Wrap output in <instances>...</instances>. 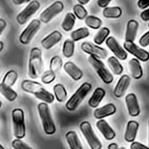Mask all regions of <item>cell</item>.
Masks as SVG:
<instances>
[{
  "instance_id": "obj_1",
  "label": "cell",
  "mask_w": 149,
  "mask_h": 149,
  "mask_svg": "<svg viewBox=\"0 0 149 149\" xmlns=\"http://www.w3.org/2000/svg\"><path fill=\"white\" fill-rule=\"evenodd\" d=\"M21 88L24 91L33 94L38 99L46 104H51L54 100V96L37 82L32 80H24L21 84Z\"/></svg>"
},
{
  "instance_id": "obj_2",
  "label": "cell",
  "mask_w": 149,
  "mask_h": 149,
  "mask_svg": "<svg viewBox=\"0 0 149 149\" xmlns=\"http://www.w3.org/2000/svg\"><path fill=\"white\" fill-rule=\"evenodd\" d=\"M43 70V61L41 50L33 47L30 51L28 63V76L31 79H37Z\"/></svg>"
},
{
  "instance_id": "obj_3",
  "label": "cell",
  "mask_w": 149,
  "mask_h": 149,
  "mask_svg": "<svg viewBox=\"0 0 149 149\" xmlns=\"http://www.w3.org/2000/svg\"><path fill=\"white\" fill-rule=\"evenodd\" d=\"M38 111L42 123L43 130L47 135H52L56 132V127L47 104L42 102L38 104Z\"/></svg>"
},
{
  "instance_id": "obj_4",
  "label": "cell",
  "mask_w": 149,
  "mask_h": 149,
  "mask_svg": "<svg viewBox=\"0 0 149 149\" xmlns=\"http://www.w3.org/2000/svg\"><path fill=\"white\" fill-rule=\"evenodd\" d=\"M91 84L89 83H84L68 100V102L66 103V108L70 111H76L84 101V99L86 97L88 93L91 91Z\"/></svg>"
},
{
  "instance_id": "obj_5",
  "label": "cell",
  "mask_w": 149,
  "mask_h": 149,
  "mask_svg": "<svg viewBox=\"0 0 149 149\" xmlns=\"http://www.w3.org/2000/svg\"><path fill=\"white\" fill-rule=\"evenodd\" d=\"M88 61L90 64L91 65V67L96 71V73L98 74V77L102 79V81L104 84H110L113 82L114 80L113 74H111L110 70L105 67L104 63L101 60L93 56H89Z\"/></svg>"
},
{
  "instance_id": "obj_6",
  "label": "cell",
  "mask_w": 149,
  "mask_h": 149,
  "mask_svg": "<svg viewBox=\"0 0 149 149\" xmlns=\"http://www.w3.org/2000/svg\"><path fill=\"white\" fill-rule=\"evenodd\" d=\"M13 133L18 139H21L26 136V124L24 111L20 108H16L12 112Z\"/></svg>"
},
{
  "instance_id": "obj_7",
  "label": "cell",
  "mask_w": 149,
  "mask_h": 149,
  "mask_svg": "<svg viewBox=\"0 0 149 149\" xmlns=\"http://www.w3.org/2000/svg\"><path fill=\"white\" fill-rule=\"evenodd\" d=\"M80 130L82 133L84 134V138L86 139L91 149H101L102 144L97 136L96 135L95 132L93 131V128L90 122L88 121H83L80 124Z\"/></svg>"
},
{
  "instance_id": "obj_8",
  "label": "cell",
  "mask_w": 149,
  "mask_h": 149,
  "mask_svg": "<svg viewBox=\"0 0 149 149\" xmlns=\"http://www.w3.org/2000/svg\"><path fill=\"white\" fill-rule=\"evenodd\" d=\"M63 9L64 5L61 1H55L40 13V21L45 24L50 22L55 16L60 14L63 11Z\"/></svg>"
},
{
  "instance_id": "obj_9",
  "label": "cell",
  "mask_w": 149,
  "mask_h": 149,
  "mask_svg": "<svg viewBox=\"0 0 149 149\" xmlns=\"http://www.w3.org/2000/svg\"><path fill=\"white\" fill-rule=\"evenodd\" d=\"M40 28V21L39 19H33L29 25L24 29L19 36V41L23 45H27L31 42L34 35Z\"/></svg>"
},
{
  "instance_id": "obj_10",
  "label": "cell",
  "mask_w": 149,
  "mask_h": 149,
  "mask_svg": "<svg viewBox=\"0 0 149 149\" xmlns=\"http://www.w3.org/2000/svg\"><path fill=\"white\" fill-rule=\"evenodd\" d=\"M40 7V2L36 1V0H33V1L29 2V4L27 5V6L22 11L20 12L18 16L16 17V20L19 25H24L26 24L28 19L36 13V12H38V10Z\"/></svg>"
},
{
  "instance_id": "obj_11",
  "label": "cell",
  "mask_w": 149,
  "mask_h": 149,
  "mask_svg": "<svg viewBox=\"0 0 149 149\" xmlns=\"http://www.w3.org/2000/svg\"><path fill=\"white\" fill-rule=\"evenodd\" d=\"M81 48L84 53L90 54V56L96 57L99 60L105 59L108 55V53L104 48L98 47L95 44H92L91 42H88V41L83 42L81 45Z\"/></svg>"
},
{
  "instance_id": "obj_12",
  "label": "cell",
  "mask_w": 149,
  "mask_h": 149,
  "mask_svg": "<svg viewBox=\"0 0 149 149\" xmlns=\"http://www.w3.org/2000/svg\"><path fill=\"white\" fill-rule=\"evenodd\" d=\"M124 47H125V49L129 54L134 55L136 57V59H138L141 61H147L149 60V53L146 50L138 47L133 42L125 41Z\"/></svg>"
},
{
  "instance_id": "obj_13",
  "label": "cell",
  "mask_w": 149,
  "mask_h": 149,
  "mask_svg": "<svg viewBox=\"0 0 149 149\" xmlns=\"http://www.w3.org/2000/svg\"><path fill=\"white\" fill-rule=\"evenodd\" d=\"M106 45L111 49V51L114 54L115 57L118 60L125 61L127 59V53L126 51L120 46L118 41L114 37H108L106 40Z\"/></svg>"
},
{
  "instance_id": "obj_14",
  "label": "cell",
  "mask_w": 149,
  "mask_h": 149,
  "mask_svg": "<svg viewBox=\"0 0 149 149\" xmlns=\"http://www.w3.org/2000/svg\"><path fill=\"white\" fill-rule=\"evenodd\" d=\"M131 84V78L127 74H123V76L119 78L118 81V84H116L114 91H113V95L117 98H121L122 97L125 96L126 91L128 90L129 86Z\"/></svg>"
},
{
  "instance_id": "obj_15",
  "label": "cell",
  "mask_w": 149,
  "mask_h": 149,
  "mask_svg": "<svg viewBox=\"0 0 149 149\" xmlns=\"http://www.w3.org/2000/svg\"><path fill=\"white\" fill-rule=\"evenodd\" d=\"M125 104L130 116L137 117L140 113V108L138 98L134 93H129L125 96Z\"/></svg>"
},
{
  "instance_id": "obj_16",
  "label": "cell",
  "mask_w": 149,
  "mask_h": 149,
  "mask_svg": "<svg viewBox=\"0 0 149 149\" xmlns=\"http://www.w3.org/2000/svg\"><path fill=\"white\" fill-rule=\"evenodd\" d=\"M63 68L65 72L74 81H79L84 76L83 71L72 61H67L64 64Z\"/></svg>"
},
{
  "instance_id": "obj_17",
  "label": "cell",
  "mask_w": 149,
  "mask_h": 149,
  "mask_svg": "<svg viewBox=\"0 0 149 149\" xmlns=\"http://www.w3.org/2000/svg\"><path fill=\"white\" fill-rule=\"evenodd\" d=\"M62 39V34L59 31H54L41 40V46L45 49H50L59 43Z\"/></svg>"
},
{
  "instance_id": "obj_18",
  "label": "cell",
  "mask_w": 149,
  "mask_h": 149,
  "mask_svg": "<svg viewBox=\"0 0 149 149\" xmlns=\"http://www.w3.org/2000/svg\"><path fill=\"white\" fill-rule=\"evenodd\" d=\"M116 111H117V108H116L115 104H107L104 105L103 107L96 109L94 111V117L96 118H97L98 120H100V119H103L106 117H109V116L115 114Z\"/></svg>"
},
{
  "instance_id": "obj_19",
  "label": "cell",
  "mask_w": 149,
  "mask_h": 149,
  "mask_svg": "<svg viewBox=\"0 0 149 149\" xmlns=\"http://www.w3.org/2000/svg\"><path fill=\"white\" fill-rule=\"evenodd\" d=\"M97 127L100 131V132L103 134V136L107 139V140H111L116 137V133L114 130L111 128V126L104 120V119H100L97 122Z\"/></svg>"
},
{
  "instance_id": "obj_20",
  "label": "cell",
  "mask_w": 149,
  "mask_h": 149,
  "mask_svg": "<svg viewBox=\"0 0 149 149\" xmlns=\"http://www.w3.org/2000/svg\"><path fill=\"white\" fill-rule=\"evenodd\" d=\"M139 123L134 120H130L127 123L125 133V139L126 142H130V143L134 142L139 130Z\"/></svg>"
},
{
  "instance_id": "obj_21",
  "label": "cell",
  "mask_w": 149,
  "mask_h": 149,
  "mask_svg": "<svg viewBox=\"0 0 149 149\" xmlns=\"http://www.w3.org/2000/svg\"><path fill=\"white\" fill-rule=\"evenodd\" d=\"M138 28H139V23L136 20L131 19L128 21L127 26H126L125 36V41L133 42V40L136 38V35H137Z\"/></svg>"
},
{
  "instance_id": "obj_22",
  "label": "cell",
  "mask_w": 149,
  "mask_h": 149,
  "mask_svg": "<svg viewBox=\"0 0 149 149\" xmlns=\"http://www.w3.org/2000/svg\"><path fill=\"white\" fill-rule=\"evenodd\" d=\"M129 69L134 79H140L143 76V69L138 59L132 58L129 61Z\"/></svg>"
},
{
  "instance_id": "obj_23",
  "label": "cell",
  "mask_w": 149,
  "mask_h": 149,
  "mask_svg": "<svg viewBox=\"0 0 149 149\" xmlns=\"http://www.w3.org/2000/svg\"><path fill=\"white\" fill-rule=\"evenodd\" d=\"M66 139L70 149H83L82 143L74 131H69L66 133Z\"/></svg>"
},
{
  "instance_id": "obj_24",
  "label": "cell",
  "mask_w": 149,
  "mask_h": 149,
  "mask_svg": "<svg viewBox=\"0 0 149 149\" xmlns=\"http://www.w3.org/2000/svg\"><path fill=\"white\" fill-rule=\"evenodd\" d=\"M104 96H105V91L99 87L97 88L89 100V105L91 108H97L101 103V101L103 100V98L104 97Z\"/></svg>"
},
{
  "instance_id": "obj_25",
  "label": "cell",
  "mask_w": 149,
  "mask_h": 149,
  "mask_svg": "<svg viewBox=\"0 0 149 149\" xmlns=\"http://www.w3.org/2000/svg\"><path fill=\"white\" fill-rule=\"evenodd\" d=\"M107 62H108L109 68L111 69V71L113 72L114 74L120 76V74L123 73L124 68H123L122 64L120 63V61H118V58H116L115 56H111L108 58Z\"/></svg>"
},
{
  "instance_id": "obj_26",
  "label": "cell",
  "mask_w": 149,
  "mask_h": 149,
  "mask_svg": "<svg viewBox=\"0 0 149 149\" xmlns=\"http://www.w3.org/2000/svg\"><path fill=\"white\" fill-rule=\"evenodd\" d=\"M0 93L10 102H13L18 97V94L16 91H14L11 87L4 84L3 83L0 84Z\"/></svg>"
},
{
  "instance_id": "obj_27",
  "label": "cell",
  "mask_w": 149,
  "mask_h": 149,
  "mask_svg": "<svg viewBox=\"0 0 149 149\" xmlns=\"http://www.w3.org/2000/svg\"><path fill=\"white\" fill-rule=\"evenodd\" d=\"M76 19L77 17L74 16V13H68L62 21L61 24V28L65 31V32H69L73 29L74 22H76Z\"/></svg>"
},
{
  "instance_id": "obj_28",
  "label": "cell",
  "mask_w": 149,
  "mask_h": 149,
  "mask_svg": "<svg viewBox=\"0 0 149 149\" xmlns=\"http://www.w3.org/2000/svg\"><path fill=\"white\" fill-rule=\"evenodd\" d=\"M103 15L106 19H118L122 15V9L118 6L106 7L103 11Z\"/></svg>"
},
{
  "instance_id": "obj_29",
  "label": "cell",
  "mask_w": 149,
  "mask_h": 149,
  "mask_svg": "<svg viewBox=\"0 0 149 149\" xmlns=\"http://www.w3.org/2000/svg\"><path fill=\"white\" fill-rule=\"evenodd\" d=\"M54 97L60 103H62L67 99V96H68L67 91L65 87L61 84H57L54 86Z\"/></svg>"
},
{
  "instance_id": "obj_30",
  "label": "cell",
  "mask_w": 149,
  "mask_h": 149,
  "mask_svg": "<svg viewBox=\"0 0 149 149\" xmlns=\"http://www.w3.org/2000/svg\"><path fill=\"white\" fill-rule=\"evenodd\" d=\"M89 35H90L89 29L86 27H81V28H78L77 30L73 31L70 34V38L74 42V41H78L80 40L85 39Z\"/></svg>"
},
{
  "instance_id": "obj_31",
  "label": "cell",
  "mask_w": 149,
  "mask_h": 149,
  "mask_svg": "<svg viewBox=\"0 0 149 149\" xmlns=\"http://www.w3.org/2000/svg\"><path fill=\"white\" fill-rule=\"evenodd\" d=\"M110 34V29L107 27H102L99 29V31L97 33V34L94 37V42L97 46L102 45L107 39Z\"/></svg>"
},
{
  "instance_id": "obj_32",
  "label": "cell",
  "mask_w": 149,
  "mask_h": 149,
  "mask_svg": "<svg viewBox=\"0 0 149 149\" xmlns=\"http://www.w3.org/2000/svg\"><path fill=\"white\" fill-rule=\"evenodd\" d=\"M74 52V42L72 40H66L62 46V54L66 58L73 56Z\"/></svg>"
},
{
  "instance_id": "obj_33",
  "label": "cell",
  "mask_w": 149,
  "mask_h": 149,
  "mask_svg": "<svg viewBox=\"0 0 149 149\" xmlns=\"http://www.w3.org/2000/svg\"><path fill=\"white\" fill-rule=\"evenodd\" d=\"M17 79H18V73L15 70H9L5 74V77L3 78V84L9 87H12L14 85Z\"/></svg>"
},
{
  "instance_id": "obj_34",
  "label": "cell",
  "mask_w": 149,
  "mask_h": 149,
  "mask_svg": "<svg viewBox=\"0 0 149 149\" xmlns=\"http://www.w3.org/2000/svg\"><path fill=\"white\" fill-rule=\"evenodd\" d=\"M85 24H86V26H88L89 27H91L92 29H99L101 27L103 22L99 18L91 15L85 19Z\"/></svg>"
},
{
  "instance_id": "obj_35",
  "label": "cell",
  "mask_w": 149,
  "mask_h": 149,
  "mask_svg": "<svg viewBox=\"0 0 149 149\" xmlns=\"http://www.w3.org/2000/svg\"><path fill=\"white\" fill-rule=\"evenodd\" d=\"M62 60L60 56H54L51 61H50V64H49V68L50 70L53 71L54 73H59L60 70L62 68Z\"/></svg>"
},
{
  "instance_id": "obj_36",
  "label": "cell",
  "mask_w": 149,
  "mask_h": 149,
  "mask_svg": "<svg viewBox=\"0 0 149 149\" xmlns=\"http://www.w3.org/2000/svg\"><path fill=\"white\" fill-rule=\"evenodd\" d=\"M74 14L77 18H78L80 20L85 19L88 17V12L87 10L81 5H74L73 7Z\"/></svg>"
},
{
  "instance_id": "obj_37",
  "label": "cell",
  "mask_w": 149,
  "mask_h": 149,
  "mask_svg": "<svg viewBox=\"0 0 149 149\" xmlns=\"http://www.w3.org/2000/svg\"><path fill=\"white\" fill-rule=\"evenodd\" d=\"M56 77V74L54 73L53 71H51L50 69L46 71L43 74H42V77H41V82L45 84H51L52 82L54 81Z\"/></svg>"
},
{
  "instance_id": "obj_38",
  "label": "cell",
  "mask_w": 149,
  "mask_h": 149,
  "mask_svg": "<svg viewBox=\"0 0 149 149\" xmlns=\"http://www.w3.org/2000/svg\"><path fill=\"white\" fill-rule=\"evenodd\" d=\"M13 147L14 149H33L30 146H28L26 143H25L24 141H22L21 139H15L13 143Z\"/></svg>"
},
{
  "instance_id": "obj_39",
  "label": "cell",
  "mask_w": 149,
  "mask_h": 149,
  "mask_svg": "<svg viewBox=\"0 0 149 149\" xmlns=\"http://www.w3.org/2000/svg\"><path fill=\"white\" fill-rule=\"evenodd\" d=\"M139 43L143 47H146L149 46V31H147L145 34H143L139 38Z\"/></svg>"
},
{
  "instance_id": "obj_40",
  "label": "cell",
  "mask_w": 149,
  "mask_h": 149,
  "mask_svg": "<svg viewBox=\"0 0 149 149\" xmlns=\"http://www.w3.org/2000/svg\"><path fill=\"white\" fill-rule=\"evenodd\" d=\"M131 149H149V147L146 146L145 145L139 143V142H132L131 144Z\"/></svg>"
},
{
  "instance_id": "obj_41",
  "label": "cell",
  "mask_w": 149,
  "mask_h": 149,
  "mask_svg": "<svg viewBox=\"0 0 149 149\" xmlns=\"http://www.w3.org/2000/svg\"><path fill=\"white\" fill-rule=\"evenodd\" d=\"M138 6L140 9H146L149 7V0H139Z\"/></svg>"
},
{
  "instance_id": "obj_42",
  "label": "cell",
  "mask_w": 149,
  "mask_h": 149,
  "mask_svg": "<svg viewBox=\"0 0 149 149\" xmlns=\"http://www.w3.org/2000/svg\"><path fill=\"white\" fill-rule=\"evenodd\" d=\"M140 18H141V19L144 20V21H148V20H149V8L146 9V10H145L144 12L141 13Z\"/></svg>"
},
{
  "instance_id": "obj_43",
  "label": "cell",
  "mask_w": 149,
  "mask_h": 149,
  "mask_svg": "<svg viewBox=\"0 0 149 149\" xmlns=\"http://www.w3.org/2000/svg\"><path fill=\"white\" fill-rule=\"evenodd\" d=\"M110 3H111V0H98L97 1L98 6L102 7V8H106Z\"/></svg>"
},
{
  "instance_id": "obj_44",
  "label": "cell",
  "mask_w": 149,
  "mask_h": 149,
  "mask_svg": "<svg viewBox=\"0 0 149 149\" xmlns=\"http://www.w3.org/2000/svg\"><path fill=\"white\" fill-rule=\"evenodd\" d=\"M6 27V21L4 19H0V35Z\"/></svg>"
},
{
  "instance_id": "obj_45",
  "label": "cell",
  "mask_w": 149,
  "mask_h": 149,
  "mask_svg": "<svg viewBox=\"0 0 149 149\" xmlns=\"http://www.w3.org/2000/svg\"><path fill=\"white\" fill-rule=\"evenodd\" d=\"M28 1L27 0H13V3L16 6H20V5H23V4H26L27 3Z\"/></svg>"
},
{
  "instance_id": "obj_46",
  "label": "cell",
  "mask_w": 149,
  "mask_h": 149,
  "mask_svg": "<svg viewBox=\"0 0 149 149\" xmlns=\"http://www.w3.org/2000/svg\"><path fill=\"white\" fill-rule=\"evenodd\" d=\"M108 149H125V147H121V148H118V145L116 143H111L109 146H108Z\"/></svg>"
},
{
  "instance_id": "obj_47",
  "label": "cell",
  "mask_w": 149,
  "mask_h": 149,
  "mask_svg": "<svg viewBox=\"0 0 149 149\" xmlns=\"http://www.w3.org/2000/svg\"><path fill=\"white\" fill-rule=\"evenodd\" d=\"M78 3H79V5H81V6H83V5H87V4L89 3V0H79Z\"/></svg>"
},
{
  "instance_id": "obj_48",
  "label": "cell",
  "mask_w": 149,
  "mask_h": 149,
  "mask_svg": "<svg viewBox=\"0 0 149 149\" xmlns=\"http://www.w3.org/2000/svg\"><path fill=\"white\" fill-rule=\"evenodd\" d=\"M4 48V43L2 41H0V52H1Z\"/></svg>"
},
{
  "instance_id": "obj_49",
  "label": "cell",
  "mask_w": 149,
  "mask_h": 149,
  "mask_svg": "<svg viewBox=\"0 0 149 149\" xmlns=\"http://www.w3.org/2000/svg\"><path fill=\"white\" fill-rule=\"evenodd\" d=\"M148 143H149V123H148Z\"/></svg>"
},
{
  "instance_id": "obj_50",
  "label": "cell",
  "mask_w": 149,
  "mask_h": 149,
  "mask_svg": "<svg viewBox=\"0 0 149 149\" xmlns=\"http://www.w3.org/2000/svg\"><path fill=\"white\" fill-rule=\"evenodd\" d=\"M0 149H5V148H4V146H3L1 144H0Z\"/></svg>"
},
{
  "instance_id": "obj_51",
  "label": "cell",
  "mask_w": 149,
  "mask_h": 149,
  "mask_svg": "<svg viewBox=\"0 0 149 149\" xmlns=\"http://www.w3.org/2000/svg\"><path fill=\"white\" fill-rule=\"evenodd\" d=\"M1 106H2V102L0 101V108H1Z\"/></svg>"
},
{
  "instance_id": "obj_52",
  "label": "cell",
  "mask_w": 149,
  "mask_h": 149,
  "mask_svg": "<svg viewBox=\"0 0 149 149\" xmlns=\"http://www.w3.org/2000/svg\"><path fill=\"white\" fill-rule=\"evenodd\" d=\"M148 26H149V24H148Z\"/></svg>"
}]
</instances>
